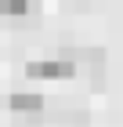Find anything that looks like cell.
I'll list each match as a JSON object with an SVG mask.
<instances>
[{
	"label": "cell",
	"instance_id": "obj_2",
	"mask_svg": "<svg viewBox=\"0 0 123 127\" xmlns=\"http://www.w3.org/2000/svg\"><path fill=\"white\" fill-rule=\"evenodd\" d=\"M7 105L18 116H40L44 113V95H36V91H15L7 98Z\"/></svg>",
	"mask_w": 123,
	"mask_h": 127
},
{
	"label": "cell",
	"instance_id": "obj_1",
	"mask_svg": "<svg viewBox=\"0 0 123 127\" xmlns=\"http://www.w3.org/2000/svg\"><path fill=\"white\" fill-rule=\"evenodd\" d=\"M76 62L73 58H36V62H29L25 65V76H33V80H73L76 76Z\"/></svg>",
	"mask_w": 123,
	"mask_h": 127
},
{
	"label": "cell",
	"instance_id": "obj_3",
	"mask_svg": "<svg viewBox=\"0 0 123 127\" xmlns=\"http://www.w3.org/2000/svg\"><path fill=\"white\" fill-rule=\"evenodd\" d=\"M33 11V0H0V18H25Z\"/></svg>",
	"mask_w": 123,
	"mask_h": 127
}]
</instances>
